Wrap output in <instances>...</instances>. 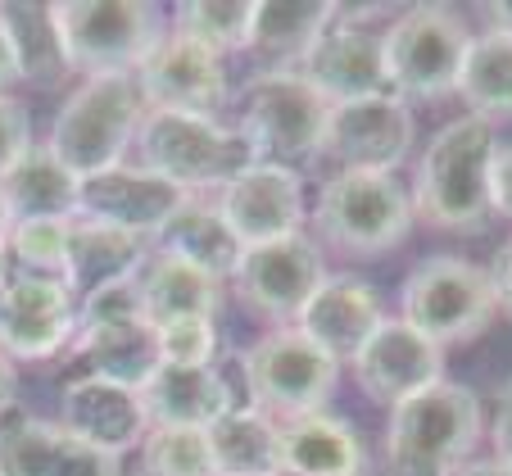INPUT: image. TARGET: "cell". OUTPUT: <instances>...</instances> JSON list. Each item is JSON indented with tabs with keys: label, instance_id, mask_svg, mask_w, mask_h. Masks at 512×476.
Here are the masks:
<instances>
[{
	"label": "cell",
	"instance_id": "cell-39",
	"mask_svg": "<svg viewBox=\"0 0 512 476\" xmlns=\"http://www.w3.org/2000/svg\"><path fill=\"white\" fill-rule=\"evenodd\" d=\"M490 282H494V300H499V309L512 318V241L503 245L499 254H494V268H490Z\"/></svg>",
	"mask_w": 512,
	"mask_h": 476
},
{
	"label": "cell",
	"instance_id": "cell-43",
	"mask_svg": "<svg viewBox=\"0 0 512 476\" xmlns=\"http://www.w3.org/2000/svg\"><path fill=\"white\" fill-rule=\"evenodd\" d=\"M485 14H490V28L512 32V0H494V5H485Z\"/></svg>",
	"mask_w": 512,
	"mask_h": 476
},
{
	"label": "cell",
	"instance_id": "cell-45",
	"mask_svg": "<svg viewBox=\"0 0 512 476\" xmlns=\"http://www.w3.org/2000/svg\"><path fill=\"white\" fill-rule=\"evenodd\" d=\"M10 232H14V218H10V204H5V195H0V245L10 241Z\"/></svg>",
	"mask_w": 512,
	"mask_h": 476
},
{
	"label": "cell",
	"instance_id": "cell-23",
	"mask_svg": "<svg viewBox=\"0 0 512 476\" xmlns=\"http://www.w3.org/2000/svg\"><path fill=\"white\" fill-rule=\"evenodd\" d=\"M141 408L150 427H186V431H209L227 408H236L232 386L223 372L204 363V368H186V363H159L155 377L141 386Z\"/></svg>",
	"mask_w": 512,
	"mask_h": 476
},
{
	"label": "cell",
	"instance_id": "cell-29",
	"mask_svg": "<svg viewBox=\"0 0 512 476\" xmlns=\"http://www.w3.org/2000/svg\"><path fill=\"white\" fill-rule=\"evenodd\" d=\"M218 476H281V422L254 404L227 408L209 427Z\"/></svg>",
	"mask_w": 512,
	"mask_h": 476
},
{
	"label": "cell",
	"instance_id": "cell-35",
	"mask_svg": "<svg viewBox=\"0 0 512 476\" xmlns=\"http://www.w3.org/2000/svg\"><path fill=\"white\" fill-rule=\"evenodd\" d=\"M68 227L73 223H19L5 241L14 272L32 277H64L68 268Z\"/></svg>",
	"mask_w": 512,
	"mask_h": 476
},
{
	"label": "cell",
	"instance_id": "cell-8",
	"mask_svg": "<svg viewBox=\"0 0 512 476\" xmlns=\"http://www.w3.org/2000/svg\"><path fill=\"white\" fill-rule=\"evenodd\" d=\"M73 354L87 363V377H105L118 386L141 390L164 363L159 354V327L141 309V286L136 277L114 282L105 291L87 295L78 304V336Z\"/></svg>",
	"mask_w": 512,
	"mask_h": 476
},
{
	"label": "cell",
	"instance_id": "cell-31",
	"mask_svg": "<svg viewBox=\"0 0 512 476\" xmlns=\"http://www.w3.org/2000/svg\"><path fill=\"white\" fill-rule=\"evenodd\" d=\"M340 5L331 0H259L254 10V46L268 55H286L290 64L331 28Z\"/></svg>",
	"mask_w": 512,
	"mask_h": 476
},
{
	"label": "cell",
	"instance_id": "cell-25",
	"mask_svg": "<svg viewBox=\"0 0 512 476\" xmlns=\"http://www.w3.org/2000/svg\"><path fill=\"white\" fill-rule=\"evenodd\" d=\"M363 445L358 431L336 413L281 422V476H358Z\"/></svg>",
	"mask_w": 512,
	"mask_h": 476
},
{
	"label": "cell",
	"instance_id": "cell-12",
	"mask_svg": "<svg viewBox=\"0 0 512 476\" xmlns=\"http://www.w3.org/2000/svg\"><path fill=\"white\" fill-rule=\"evenodd\" d=\"M413 109L399 100L395 91H377V96H358L331 105L327 118V150L345 173H395L413 150Z\"/></svg>",
	"mask_w": 512,
	"mask_h": 476
},
{
	"label": "cell",
	"instance_id": "cell-18",
	"mask_svg": "<svg viewBox=\"0 0 512 476\" xmlns=\"http://www.w3.org/2000/svg\"><path fill=\"white\" fill-rule=\"evenodd\" d=\"M354 368L358 390L372 399V404H404L408 395L417 390L445 381V350L431 345L422 331H413L404 318H390L381 322L377 331L368 336V345L349 359Z\"/></svg>",
	"mask_w": 512,
	"mask_h": 476
},
{
	"label": "cell",
	"instance_id": "cell-19",
	"mask_svg": "<svg viewBox=\"0 0 512 476\" xmlns=\"http://www.w3.org/2000/svg\"><path fill=\"white\" fill-rule=\"evenodd\" d=\"M227 227L236 232V241L250 245H268L281 236H295L304 227V177L290 164H250L236 182L223 186L218 195Z\"/></svg>",
	"mask_w": 512,
	"mask_h": 476
},
{
	"label": "cell",
	"instance_id": "cell-32",
	"mask_svg": "<svg viewBox=\"0 0 512 476\" xmlns=\"http://www.w3.org/2000/svg\"><path fill=\"white\" fill-rule=\"evenodd\" d=\"M5 32L14 41V59H19V82H55L68 73L64 41L55 28V10L50 5H0Z\"/></svg>",
	"mask_w": 512,
	"mask_h": 476
},
{
	"label": "cell",
	"instance_id": "cell-20",
	"mask_svg": "<svg viewBox=\"0 0 512 476\" xmlns=\"http://www.w3.org/2000/svg\"><path fill=\"white\" fill-rule=\"evenodd\" d=\"M0 476H123V463L78 440L64 422H0Z\"/></svg>",
	"mask_w": 512,
	"mask_h": 476
},
{
	"label": "cell",
	"instance_id": "cell-16",
	"mask_svg": "<svg viewBox=\"0 0 512 476\" xmlns=\"http://www.w3.org/2000/svg\"><path fill=\"white\" fill-rule=\"evenodd\" d=\"M368 19L372 10H354V14L340 10L331 19V28L290 64V73H300L309 87H318L331 105L386 91V68H381L386 32L368 28Z\"/></svg>",
	"mask_w": 512,
	"mask_h": 476
},
{
	"label": "cell",
	"instance_id": "cell-44",
	"mask_svg": "<svg viewBox=\"0 0 512 476\" xmlns=\"http://www.w3.org/2000/svg\"><path fill=\"white\" fill-rule=\"evenodd\" d=\"M458 476H512V467L499 463V458H485V463H476V467H463Z\"/></svg>",
	"mask_w": 512,
	"mask_h": 476
},
{
	"label": "cell",
	"instance_id": "cell-15",
	"mask_svg": "<svg viewBox=\"0 0 512 476\" xmlns=\"http://www.w3.org/2000/svg\"><path fill=\"white\" fill-rule=\"evenodd\" d=\"M191 195L173 186L168 177L150 173L145 164H114L105 173H91L78 182V218L127 232L136 241L159 236L168 218L182 209Z\"/></svg>",
	"mask_w": 512,
	"mask_h": 476
},
{
	"label": "cell",
	"instance_id": "cell-11",
	"mask_svg": "<svg viewBox=\"0 0 512 476\" xmlns=\"http://www.w3.org/2000/svg\"><path fill=\"white\" fill-rule=\"evenodd\" d=\"M327 118L331 100L290 68L259 73L241 91V132L268 164L318 155L327 141Z\"/></svg>",
	"mask_w": 512,
	"mask_h": 476
},
{
	"label": "cell",
	"instance_id": "cell-22",
	"mask_svg": "<svg viewBox=\"0 0 512 476\" xmlns=\"http://www.w3.org/2000/svg\"><path fill=\"white\" fill-rule=\"evenodd\" d=\"M64 422L68 431L87 445L105 449V454L123 458L127 449H141L150 418L141 408V390L118 386L105 377H78L64 390Z\"/></svg>",
	"mask_w": 512,
	"mask_h": 476
},
{
	"label": "cell",
	"instance_id": "cell-27",
	"mask_svg": "<svg viewBox=\"0 0 512 476\" xmlns=\"http://www.w3.org/2000/svg\"><path fill=\"white\" fill-rule=\"evenodd\" d=\"M141 263H145V241H136V236H127V232H114V227L73 218V227H68L64 282H68V291L78 295V304L87 300V295L105 291V286L136 277Z\"/></svg>",
	"mask_w": 512,
	"mask_h": 476
},
{
	"label": "cell",
	"instance_id": "cell-26",
	"mask_svg": "<svg viewBox=\"0 0 512 476\" xmlns=\"http://www.w3.org/2000/svg\"><path fill=\"white\" fill-rule=\"evenodd\" d=\"M136 286H141V309L145 318L164 327L177 318H213L218 304H223V282L209 277V272L191 268V263L173 259V254H150L136 272Z\"/></svg>",
	"mask_w": 512,
	"mask_h": 476
},
{
	"label": "cell",
	"instance_id": "cell-28",
	"mask_svg": "<svg viewBox=\"0 0 512 476\" xmlns=\"http://www.w3.org/2000/svg\"><path fill=\"white\" fill-rule=\"evenodd\" d=\"M78 182L46 146H32V155L14 168L0 195L10 204L14 227L19 223H73L78 218Z\"/></svg>",
	"mask_w": 512,
	"mask_h": 476
},
{
	"label": "cell",
	"instance_id": "cell-14",
	"mask_svg": "<svg viewBox=\"0 0 512 476\" xmlns=\"http://www.w3.org/2000/svg\"><path fill=\"white\" fill-rule=\"evenodd\" d=\"M327 268H322V245L313 236L295 232L268 245H250L236 268V291L259 318L268 322H295L313 291L322 286Z\"/></svg>",
	"mask_w": 512,
	"mask_h": 476
},
{
	"label": "cell",
	"instance_id": "cell-2",
	"mask_svg": "<svg viewBox=\"0 0 512 476\" xmlns=\"http://www.w3.org/2000/svg\"><path fill=\"white\" fill-rule=\"evenodd\" d=\"M481 440V399L472 386L435 381L390 408L386 463L395 476H458Z\"/></svg>",
	"mask_w": 512,
	"mask_h": 476
},
{
	"label": "cell",
	"instance_id": "cell-13",
	"mask_svg": "<svg viewBox=\"0 0 512 476\" xmlns=\"http://www.w3.org/2000/svg\"><path fill=\"white\" fill-rule=\"evenodd\" d=\"M78 336V295L64 277L10 272L0 291V350L19 363H46Z\"/></svg>",
	"mask_w": 512,
	"mask_h": 476
},
{
	"label": "cell",
	"instance_id": "cell-37",
	"mask_svg": "<svg viewBox=\"0 0 512 476\" xmlns=\"http://www.w3.org/2000/svg\"><path fill=\"white\" fill-rule=\"evenodd\" d=\"M32 155V123L14 96H0V182Z\"/></svg>",
	"mask_w": 512,
	"mask_h": 476
},
{
	"label": "cell",
	"instance_id": "cell-40",
	"mask_svg": "<svg viewBox=\"0 0 512 476\" xmlns=\"http://www.w3.org/2000/svg\"><path fill=\"white\" fill-rule=\"evenodd\" d=\"M494 458L512 467V386L503 390L499 413H494Z\"/></svg>",
	"mask_w": 512,
	"mask_h": 476
},
{
	"label": "cell",
	"instance_id": "cell-6",
	"mask_svg": "<svg viewBox=\"0 0 512 476\" xmlns=\"http://www.w3.org/2000/svg\"><path fill=\"white\" fill-rule=\"evenodd\" d=\"M413 195L395 173H345L340 168L318 195L313 227L340 254L381 259L413 232Z\"/></svg>",
	"mask_w": 512,
	"mask_h": 476
},
{
	"label": "cell",
	"instance_id": "cell-41",
	"mask_svg": "<svg viewBox=\"0 0 512 476\" xmlns=\"http://www.w3.org/2000/svg\"><path fill=\"white\" fill-rule=\"evenodd\" d=\"M14 404H19V372H14V359L0 350V418H10Z\"/></svg>",
	"mask_w": 512,
	"mask_h": 476
},
{
	"label": "cell",
	"instance_id": "cell-4",
	"mask_svg": "<svg viewBox=\"0 0 512 476\" xmlns=\"http://www.w3.org/2000/svg\"><path fill=\"white\" fill-rule=\"evenodd\" d=\"M141 118L145 100L136 78H87L59 105L46 150L73 177L105 173L114 164H127V150L136 146Z\"/></svg>",
	"mask_w": 512,
	"mask_h": 476
},
{
	"label": "cell",
	"instance_id": "cell-21",
	"mask_svg": "<svg viewBox=\"0 0 512 476\" xmlns=\"http://www.w3.org/2000/svg\"><path fill=\"white\" fill-rule=\"evenodd\" d=\"M381 322H386V309H381L377 286L354 272H327L304 313L295 318V331H304L336 363H349Z\"/></svg>",
	"mask_w": 512,
	"mask_h": 476
},
{
	"label": "cell",
	"instance_id": "cell-24",
	"mask_svg": "<svg viewBox=\"0 0 512 476\" xmlns=\"http://www.w3.org/2000/svg\"><path fill=\"white\" fill-rule=\"evenodd\" d=\"M155 241H159L155 245L159 254H173V259H182V263H191V268L218 277V282L236 277L241 254H245V245L236 241V232L227 227L218 200H204V195H191V200L168 218V227L155 236Z\"/></svg>",
	"mask_w": 512,
	"mask_h": 476
},
{
	"label": "cell",
	"instance_id": "cell-17",
	"mask_svg": "<svg viewBox=\"0 0 512 476\" xmlns=\"http://www.w3.org/2000/svg\"><path fill=\"white\" fill-rule=\"evenodd\" d=\"M141 87L145 109H173V114L213 118L227 105V68L223 55L204 50L200 41L168 28L159 46L145 55V64L132 73Z\"/></svg>",
	"mask_w": 512,
	"mask_h": 476
},
{
	"label": "cell",
	"instance_id": "cell-34",
	"mask_svg": "<svg viewBox=\"0 0 512 476\" xmlns=\"http://www.w3.org/2000/svg\"><path fill=\"white\" fill-rule=\"evenodd\" d=\"M141 463L150 476H218L209 431L150 427L141 440Z\"/></svg>",
	"mask_w": 512,
	"mask_h": 476
},
{
	"label": "cell",
	"instance_id": "cell-30",
	"mask_svg": "<svg viewBox=\"0 0 512 476\" xmlns=\"http://www.w3.org/2000/svg\"><path fill=\"white\" fill-rule=\"evenodd\" d=\"M458 96L485 123L512 118V32L485 28L481 37H472L463 78H458Z\"/></svg>",
	"mask_w": 512,
	"mask_h": 476
},
{
	"label": "cell",
	"instance_id": "cell-5",
	"mask_svg": "<svg viewBox=\"0 0 512 476\" xmlns=\"http://www.w3.org/2000/svg\"><path fill=\"white\" fill-rule=\"evenodd\" d=\"M50 10L68 73L87 78H132L168 32L164 10L150 0H59Z\"/></svg>",
	"mask_w": 512,
	"mask_h": 476
},
{
	"label": "cell",
	"instance_id": "cell-36",
	"mask_svg": "<svg viewBox=\"0 0 512 476\" xmlns=\"http://www.w3.org/2000/svg\"><path fill=\"white\" fill-rule=\"evenodd\" d=\"M159 354L164 363H186V368H204L218 354V322L213 318H177L159 327Z\"/></svg>",
	"mask_w": 512,
	"mask_h": 476
},
{
	"label": "cell",
	"instance_id": "cell-3",
	"mask_svg": "<svg viewBox=\"0 0 512 476\" xmlns=\"http://www.w3.org/2000/svg\"><path fill=\"white\" fill-rule=\"evenodd\" d=\"M136 150L150 173L168 177L186 195L223 191L250 164H259L241 127H223L218 118L200 114H173V109H145Z\"/></svg>",
	"mask_w": 512,
	"mask_h": 476
},
{
	"label": "cell",
	"instance_id": "cell-7",
	"mask_svg": "<svg viewBox=\"0 0 512 476\" xmlns=\"http://www.w3.org/2000/svg\"><path fill=\"white\" fill-rule=\"evenodd\" d=\"M467 50H472V32L463 14L449 5H413L390 23L381 41L386 91H395L399 100L454 96Z\"/></svg>",
	"mask_w": 512,
	"mask_h": 476
},
{
	"label": "cell",
	"instance_id": "cell-42",
	"mask_svg": "<svg viewBox=\"0 0 512 476\" xmlns=\"http://www.w3.org/2000/svg\"><path fill=\"white\" fill-rule=\"evenodd\" d=\"M19 82V59H14V41L10 32H5V19H0V96H5V87H14Z\"/></svg>",
	"mask_w": 512,
	"mask_h": 476
},
{
	"label": "cell",
	"instance_id": "cell-1",
	"mask_svg": "<svg viewBox=\"0 0 512 476\" xmlns=\"http://www.w3.org/2000/svg\"><path fill=\"white\" fill-rule=\"evenodd\" d=\"M494 123L463 114L445 123L422 150L413 186V214L445 232H481L490 223V164H494Z\"/></svg>",
	"mask_w": 512,
	"mask_h": 476
},
{
	"label": "cell",
	"instance_id": "cell-10",
	"mask_svg": "<svg viewBox=\"0 0 512 476\" xmlns=\"http://www.w3.org/2000/svg\"><path fill=\"white\" fill-rule=\"evenodd\" d=\"M241 372L250 404L281 422L322 413L340 381V363L295 327H277L254 340L241 359Z\"/></svg>",
	"mask_w": 512,
	"mask_h": 476
},
{
	"label": "cell",
	"instance_id": "cell-38",
	"mask_svg": "<svg viewBox=\"0 0 512 476\" xmlns=\"http://www.w3.org/2000/svg\"><path fill=\"white\" fill-rule=\"evenodd\" d=\"M490 204H494V214L512 218V146L494 150V164H490Z\"/></svg>",
	"mask_w": 512,
	"mask_h": 476
},
{
	"label": "cell",
	"instance_id": "cell-33",
	"mask_svg": "<svg viewBox=\"0 0 512 476\" xmlns=\"http://www.w3.org/2000/svg\"><path fill=\"white\" fill-rule=\"evenodd\" d=\"M254 10L259 0H186L173 14V32L200 41L213 55L254 46Z\"/></svg>",
	"mask_w": 512,
	"mask_h": 476
},
{
	"label": "cell",
	"instance_id": "cell-9",
	"mask_svg": "<svg viewBox=\"0 0 512 476\" xmlns=\"http://www.w3.org/2000/svg\"><path fill=\"white\" fill-rule=\"evenodd\" d=\"M494 313H499V300H494L490 272L458 254H435L417 263L399 291V318L440 350L476 340Z\"/></svg>",
	"mask_w": 512,
	"mask_h": 476
}]
</instances>
